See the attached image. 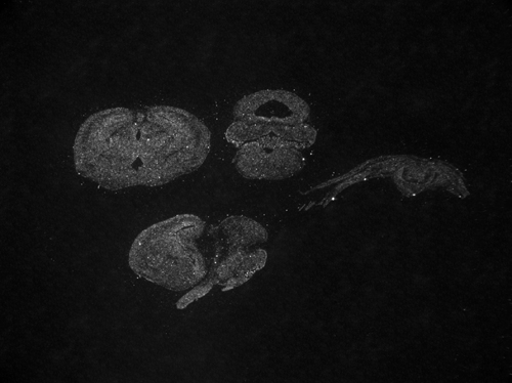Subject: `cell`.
<instances>
[{"label": "cell", "instance_id": "8", "mask_svg": "<svg viewBox=\"0 0 512 383\" xmlns=\"http://www.w3.org/2000/svg\"><path fill=\"white\" fill-rule=\"evenodd\" d=\"M215 285L216 282L213 281L210 277H207L203 282L192 288L191 291L182 297V300H180V302L177 304L178 309H185L190 304L201 299V297L206 295Z\"/></svg>", "mask_w": 512, "mask_h": 383}, {"label": "cell", "instance_id": "6", "mask_svg": "<svg viewBox=\"0 0 512 383\" xmlns=\"http://www.w3.org/2000/svg\"><path fill=\"white\" fill-rule=\"evenodd\" d=\"M217 254L241 249H252L268 240L267 230L259 223L245 217H230L213 228Z\"/></svg>", "mask_w": 512, "mask_h": 383}, {"label": "cell", "instance_id": "2", "mask_svg": "<svg viewBox=\"0 0 512 383\" xmlns=\"http://www.w3.org/2000/svg\"><path fill=\"white\" fill-rule=\"evenodd\" d=\"M216 255L212 227L199 217L182 215L143 231L132 245L128 264L145 280L181 292L210 275Z\"/></svg>", "mask_w": 512, "mask_h": 383}, {"label": "cell", "instance_id": "5", "mask_svg": "<svg viewBox=\"0 0 512 383\" xmlns=\"http://www.w3.org/2000/svg\"><path fill=\"white\" fill-rule=\"evenodd\" d=\"M266 262L267 252L261 248L217 254L215 266L208 277L225 291L231 290L247 282L265 267Z\"/></svg>", "mask_w": 512, "mask_h": 383}, {"label": "cell", "instance_id": "3", "mask_svg": "<svg viewBox=\"0 0 512 383\" xmlns=\"http://www.w3.org/2000/svg\"><path fill=\"white\" fill-rule=\"evenodd\" d=\"M301 163L300 153L276 137L240 146L234 159L238 173L249 180H282L297 172Z\"/></svg>", "mask_w": 512, "mask_h": 383}, {"label": "cell", "instance_id": "1", "mask_svg": "<svg viewBox=\"0 0 512 383\" xmlns=\"http://www.w3.org/2000/svg\"><path fill=\"white\" fill-rule=\"evenodd\" d=\"M211 136L190 112L172 106L111 108L76 135L77 173L109 191L156 187L190 175L207 159Z\"/></svg>", "mask_w": 512, "mask_h": 383}, {"label": "cell", "instance_id": "7", "mask_svg": "<svg viewBox=\"0 0 512 383\" xmlns=\"http://www.w3.org/2000/svg\"><path fill=\"white\" fill-rule=\"evenodd\" d=\"M274 125V123L263 120L235 119L226 133V138L230 143L240 147L270 137Z\"/></svg>", "mask_w": 512, "mask_h": 383}, {"label": "cell", "instance_id": "4", "mask_svg": "<svg viewBox=\"0 0 512 383\" xmlns=\"http://www.w3.org/2000/svg\"><path fill=\"white\" fill-rule=\"evenodd\" d=\"M308 112L307 105L290 93L262 91L241 99L234 108V117L274 124H300Z\"/></svg>", "mask_w": 512, "mask_h": 383}]
</instances>
